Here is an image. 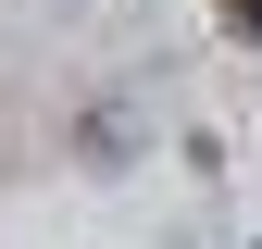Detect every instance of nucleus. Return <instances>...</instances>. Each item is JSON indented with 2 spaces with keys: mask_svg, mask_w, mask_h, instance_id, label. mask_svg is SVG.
Listing matches in <instances>:
<instances>
[{
  "mask_svg": "<svg viewBox=\"0 0 262 249\" xmlns=\"http://www.w3.org/2000/svg\"><path fill=\"white\" fill-rule=\"evenodd\" d=\"M225 25H237V38H262V0H225Z\"/></svg>",
  "mask_w": 262,
  "mask_h": 249,
  "instance_id": "f257e3e1",
  "label": "nucleus"
}]
</instances>
